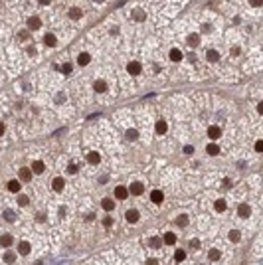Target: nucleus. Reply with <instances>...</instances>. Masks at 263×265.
I'll list each match as a JSON object with an SVG mask.
<instances>
[{"label":"nucleus","mask_w":263,"mask_h":265,"mask_svg":"<svg viewBox=\"0 0 263 265\" xmlns=\"http://www.w3.org/2000/svg\"><path fill=\"white\" fill-rule=\"evenodd\" d=\"M176 224H178V226H186L188 224V216L186 214H180L178 218H176Z\"/></svg>","instance_id":"obj_30"},{"label":"nucleus","mask_w":263,"mask_h":265,"mask_svg":"<svg viewBox=\"0 0 263 265\" xmlns=\"http://www.w3.org/2000/svg\"><path fill=\"white\" fill-rule=\"evenodd\" d=\"M4 261H6V263H14V261H16V255H14L12 251L4 253Z\"/></svg>","instance_id":"obj_32"},{"label":"nucleus","mask_w":263,"mask_h":265,"mask_svg":"<svg viewBox=\"0 0 263 265\" xmlns=\"http://www.w3.org/2000/svg\"><path fill=\"white\" fill-rule=\"evenodd\" d=\"M12 243H14V240H12V235H10V234H2V235H0V245H2V247H10Z\"/></svg>","instance_id":"obj_6"},{"label":"nucleus","mask_w":263,"mask_h":265,"mask_svg":"<svg viewBox=\"0 0 263 265\" xmlns=\"http://www.w3.org/2000/svg\"><path fill=\"white\" fill-rule=\"evenodd\" d=\"M44 170H46V164H44V162L38 160V162H34V164H32V172H36V174H42Z\"/></svg>","instance_id":"obj_11"},{"label":"nucleus","mask_w":263,"mask_h":265,"mask_svg":"<svg viewBox=\"0 0 263 265\" xmlns=\"http://www.w3.org/2000/svg\"><path fill=\"white\" fill-rule=\"evenodd\" d=\"M85 158H87L89 164H99L101 162V156H99V153H95V150H89V153L85 154Z\"/></svg>","instance_id":"obj_2"},{"label":"nucleus","mask_w":263,"mask_h":265,"mask_svg":"<svg viewBox=\"0 0 263 265\" xmlns=\"http://www.w3.org/2000/svg\"><path fill=\"white\" fill-rule=\"evenodd\" d=\"M150 200H152L154 204H162V200H164V194L160 192V190H152V192H150Z\"/></svg>","instance_id":"obj_7"},{"label":"nucleus","mask_w":263,"mask_h":265,"mask_svg":"<svg viewBox=\"0 0 263 265\" xmlns=\"http://www.w3.org/2000/svg\"><path fill=\"white\" fill-rule=\"evenodd\" d=\"M238 214H239V218H249V214H251V208L247 206V204H241V206L238 208Z\"/></svg>","instance_id":"obj_8"},{"label":"nucleus","mask_w":263,"mask_h":265,"mask_svg":"<svg viewBox=\"0 0 263 265\" xmlns=\"http://www.w3.org/2000/svg\"><path fill=\"white\" fill-rule=\"evenodd\" d=\"M93 87H95V91H97V93H103V91H107V83L99 79V81H95V85H93Z\"/></svg>","instance_id":"obj_19"},{"label":"nucleus","mask_w":263,"mask_h":265,"mask_svg":"<svg viewBox=\"0 0 263 265\" xmlns=\"http://www.w3.org/2000/svg\"><path fill=\"white\" fill-rule=\"evenodd\" d=\"M28 26H30L32 30H38V28H40V18L32 16V18H30V22H28Z\"/></svg>","instance_id":"obj_24"},{"label":"nucleus","mask_w":263,"mask_h":265,"mask_svg":"<svg viewBox=\"0 0 263 265\" xmlns=\"http://www.w3.org/2000/svg\"><path fill=\"white\" fill-rule=\"evenodd\" d=\"M34 265H42V261H38V263H34Z\"/></svg>","instance_id":"obj_49"},{"label":"nucleus","mask_w":263,"mask_h":265,"mask_svg":"<svg viewBox=\"0 0 263 265\" xmlns=\"http://www.w3.org/2000/svg\"><path fill=\"white\" fill-rule=\"evenodd\" d=\"M18 249H20V253H22V255H28V253H30V249H32V245H30L28 241H20Z\"/></svg>","instance_id":"obj_13"},{"label":"nucleus","mask_w":263,"mask_h":265,"mask_svg":"<svg viewBox=\"0 0 263 265\" xmlns=\"http://www.w3.org/2000/svg\"><path fill=\"white\" fill-rule=\"evenodd\" d=\"M8 190H10V192H18V190H20V182H18V180H10V182H8Z\"/></svg>","instance_id":"obj_25"},{"label":"nucleus","mask_w":263,"mask_h":265,"mask_svg":"<svg viewBox=\"0 0 263 265\" xmlns=\"http://www.w3.org/2000/svg\"><path fill=\"white\" fill-rule=\"evenodd\" d=\"M206 148H208V154H212V156L220 153V147H218V144H214V143H212V144H208Z\"/></svg>","instance_id":"obj_29"},{"label":"nucleus","mask_w":263,"mask_h":265,"mask_svg":"<svg viewBox=\"0 0 263 265\" xmlns=\"http://www.w3.org/2000/svg\"><path fill=\"white\" fill-rule=\"evenodd\" d=\"M67 172H69V174H75V172H77V166H75V164H69V166H67Z\"/></svg>","instance_id":"obj_40"},{"label":"nucleus","mask_w":263,"mask_h":265,"mask_svg":"<svg viewBox=\"0 0 263 265\" xmlns=\"http://www.w3.org/2000/svg\"><path fill=\"white\" fill-rule=\"evenodd\" d=\"M162 241H164V243H168V245H172V243L176 241V235L172 234V231H166L164 237H162Z\"/></svg>","instance_id":"obj_17"},{"label":"nucleus","mask_w":263,"mask_h":265,"mask_svg":"<svg viewBox=\"0 0 263 265\" xmlns=\"http://www.w3.org/2000/svg\"><path fill=\"white\" fill-rule=\"evenodd\" d=\"M255 150H257V153H261V150H263V143H261V140H257V143H255Z\"/></svg>","instance_id":"obj_42"},{"label":"nucleus","mask_w":263,"mask_h":265,"mask_svg":"<svg viewBox=\"0 0 263 265\" xmlns=\"http://www.w3.org/2000/svg\"><path fill=\"white\" fill-rule=\"evenodd\" d=\"M52 188H53L56 192L63 190V178H53V182H52Z\"/></svg>","instance_id":"obj_15"},{"label":"nucleus","mask_w":263,"mask_h":265,"mask_svg":"<svg viewBox=\"0 0 263 265\" xmlns=\"http://www.w3.org/2000/svg\"><path fill=\"white\" fill-rule=\"evenodd\" d=\"M18 174H20V180L28 182L30 178H32V170H30V168H20V172H18Z\"/></svg>","instance_id":"obj_12"},{"label":"nucleus","mask_w":263,"mask_h":265,"mask_svg":"<svg viewBox=\"0 0 263 265\" xmlns=\"http://www.w3.org/2000/svg\"><path fill=\"white\" fill-rule=\"evenodd\" d=\"M147 265H158V261H156V259H148Z\"/></svg>","instance_id":"obj_45"},{"label":"nucleus","mask_w":263,"mask_h":265,"mask_svg":"<svg viewBox=\"0 0 263 265\" xmlns=\"http://www.w3.org/2000/svg\"><path fill=\"white\" fill-rule=\"evenodd\" d=\"M4 220H6V222H14L16 220V214L12 212V210H6V212H4Z\"/></svg>","instance_id":"obj_31"},{"label":"nucleus","mask_w":263,"mask_h":265,"mask_svg":"<svg viewBox=\"0 0 263 265\" xmlns=\"http://www.w3.org/2000/svg\"><path fill=\"white\" fill-rule=\"evenodd\" d=\"M95 2H103V0H95Z\"/></svg>","instance_id":"obj_50"},{"label":"nucleus","mask_w":263,"mask_h":265,"mask_svg":"<svg viewBox=\"0 0 263 265\" xmlns=\"http://www.w3.org/2000/svg\"><path fill=\"white\" fill-rule=\"evenodd\" d=\"M208 137H210V139H220V137H222L220 127H210V129H208Z\"/></svg>","instance_id":"obj_10"},{"label":"nucleus","mask_w":263,"mask_h":265,"mask_svg":"<svg viewBox=\"0 0 263 265\" xmlns=\"http://www.w3.org/2000/svg\"><path fill=\"white\" fill-rule=\"evenodd\" d=\"M206 57H208V62H218V59H220V53H218L216 50H210Z\"/></svg>","instance_id":"obj_27"},{"label":"nucleus","mask_w":263,"mask_h":265,"mask_svg":"<svg viewBox=\"0 0 263 265\" xmlns=\"http://www.w3.org/2000/svg\"><path fill=\"white\" fill-rule=\"evenodd\" d=\"M40 4H50V0H38Z\"/></svg>","instance_id":"obj_47"},{"label":"nucleus","mask_w":263,"mask_h":265,"mask_svg":"<svg viewBox=\"0 0 263 265\" xmlns=\"http://www.w3.org/2000/svg\"><path fill=\"white\" fill-rule=\"evenodd\" d=\"M89 59H91V56H89V53H85V52H83V53H79V57H77V63H79V66H87V63H89Z\"/></svg>","instance_id":"obj_16"},{"label":"nucleus","mask_w":263,"mask_h":265,"mask_svg":"<svg viewBox=\"0 0 263 265\" xmlns=\"http://www.w3.org/2000/svg\"><path fill=\"white\" fill-rule=\"evenodd\" d=\"M170 59H172V62H180L182 59V52L180 50H172L170 52Z\"/></svg>","instance_id":"obj_28"},{"label":"nucleus","mask_w":263,"mask_h":265,"mask_svg":"<svg viewBox=\"0 0 263 265\" xmlns=\"http://www.w3.org/2000/svg\"><path fill=\"white\" fill-rule=\"evenodd\" d=\"M137 137H138V133L135 131V129H129V131H127V139L129 140H135Z\"/></svg>","instance_id":"obj_34"},{"label":"nucleus","mask_w":263,"mask_h":265,"mask_svg":"<svg viewBox=\"0 0 263 265\" xmlns=\"http://www.w3.org/2000/svg\"><path fill=\"white\" fill-rule=\"evenodd\" d=\"M190 245L194 247V249H198V247H200V240H192V241H190Z\"/></svg>","instance_id":"obj_41"},{"label":"nucleus","mask_w":263,"mask_h":265,"mask_svg":"<svg viewBox=\"0 0 263 265\" xmlns=\"http://www.w3.org/2000/svg\"><path fill=\"white\" fill-rule=\"evenodd\" d=\"M101 208L107 210V212H111V210L115 208V202H113L111 198H103V200H101Z\"/></svg>","instance_id":"obj_9"},{"label":"nucleus","mask_w":263,"mask_h":265,"mask_svg":"<svg viewBox=\"0 0 263 265\" xmlns=\"http://www.w3.org/2000/svg\"><path fill=\"white\" fill-rule=\"evenodd\" d=\"M125 218L129 224H135V222H138V218H141V214H138V210H127Z\"/></svg>","instance_id":"obj_1"},{"label":"nucleus","mask_w":263,"mask_h":265,"mask_svg":"<svg viewBox=\"0 0 263 265\" xmlns=\"http://www.w3.org/2000/svg\"><path fill=\"white\" fill-rule=\"evenodd\" d=\"M61 71L63 73H71V63H66V66L61 67Z\"/></svg>","instance_id":"obj_39"},{"label":"nucleus","mask_w":263,"mask_h":265,"mask_svg":"<svg viewBox=\"0 0 263 265\" xmlns=\"http://www.w3.org/2000/svg\"><path fill=\"white\" fill-rule=\"evenodd\" d=\"M28 202H30V200L26 198V196H20V198H18V204H20V206H28Z\"/></svg>","instance_id":"obj_37"},{"label":"nucleus","mask_w":263,"mask_h":265,"mask_svg":"<svg viewBox=\"0 0 263 265\" xmlns=\"http://www.w3.org/2000/svg\"><path fill=\"white\" fill-rule=\"evenodd\" d=\"M208 257H210V261H218L222 257V253H220V249H210L208 251Z\"/></svg>","instance_id":"obj_21"},{"label":"nucleus","mask_w":263,"mask_h":265,"mask_svg":"<svg viewBox=\"0 0 263 265\" xmlns=\"http://www.w3.org/2000/svg\"><path fill=\"white\" fill-rule=\"evenodd\" d=\"M103 226H107V228H109V226H113V218H111V216L103 218Z\"/></svg>","instance_id":"obj_38"},{"label":"nucleus","mask_w":263,"mask_h":265,"mask_svg":"<svg viewBox=\"0 0 263 265\" xmlns=\"http://www.w3.org/2000/svg\"><path fill=\"white\" fill-rule=\"evenodd\" d=\"M0 135H4V125L0 123Z\"/></svg>","instance_id":"obj_48"},{"label":"nucleus","mask_w":263,"mask_h":265,"mask_svg":"<svg viewBox=\"0 0 263 265\" xmlns=\"http://www.w3.org/2000/svg\"><path fill=\"white\" fill-rule=\"evenodd\" d=\"M257 113H259V115L263 113V103H259V105H257Z\"/></svg>","instance_id":"obj_46"},{"label":"nucleus","mask_w":263,"mask_h":265,"mask_svg":"<svg viewBox=\"0 0 263 265\" xmlns=\"http://www.w3.org/2000/svg\"><path fill=\"white\" fill-rule=\"evenodd\" d=\"M184 153H186V154H192V153H194V147H190V144L184 147Z\"/></svg>","instance_id":"obj_43"},{"label":"nucleus","mask_w":263,"mask_h":265,"mask_svg":"<svg viewBox=\"0 0 263 265\" xmlns=\"http://www.w3.org/2000/svg\"><path fill=\"white\" fill-rule=\"evenodd\" d=\"M239 237H241V234H239L238 230H232V231H229V240H232V241H239Z\"/></svg>","instance_id":"obj_33"},{"label":"nucleus","mask_w":263,"mask_h":265,"mask_svg":"<svg viewBox=\"0 0 263 265\" xmlns=\"http://www.w3.org/2000/svg\"><path fill=\"white\" fill-rule=\"evenodd\" d=\"M150 245L152 247H160L162 245V240H160V237H152V240H150Z\"/></svg>","instance_id":"obj_36"},{"label":"nucleus","mask_w":263,"mask_h":265,"mask_svg":"<svg viewBox=\"0 0 263 265\" xmlns=\"http://www.w3.org/2000/svg\"><path fill=\"white\" fill-rule=\"evenodd\" d=\"M249 2H251V6H261L263 0H249Z\"/></svg>","instance_id":"obj_44"},{"label":"nucleus","mask_w":263,"mask_h":265,"mask_svg":"<svg viewBox=\"0 0 263 265\" xmlns=\"http://www.w3.org/2000/svg\"><path fill=\"white\" fill-rule=\"evenodd\" d=\"M143 190H144V186L141 184V182H137V180L131 184V188H129V192H131L133 196H138V194H143Z\"/></svg>","instance_id":"obj_4"},{"label":"nucleus","mask_w":263,"mask_h":265,"mask_svg":"<svg viewBox=\"0 0 263 265\" xmlns=\"http://www.w3.org/2000/svg\"><path fill=\"white\" fill-rule=\"evenodd\" d=\"M174 259H176L178 263H182V261L186 259V251H184V249H176V251H174Z\"/></svg>","instance_id":"obj_20"},{"label":"nucleus","mask_w":263,"mask_h":265,"mask_svg":"<svg viewBox=\"0 0 263 265\" xmlns=\"http://www.w3.org/2000/svg\"><path fill=\"white\" fill-rule=\"evenodd\" d=\"M141 69L143 67H141V63H138V62H131L127 66V71L131 73V75H138V73H141Z\"/></svg>","instance_id":"obj_3"},{"label":"nucleus","mask_w":263,"mask_h":265,"mask_svg":"<svg viewBox=\"0 0 263 265\" xmlns=\"http://www.w3.org/2000/svg\"><path fill=\"white\" fill-rule=\"evenodd\" d=\"M166 129H168V125H166L164 121H158V123H156V133H158V135H164Z\"/></svg>","instance_id":"obj_23"},{"label":"nucleus","mask_w":263,"mask_h":265,"mask_svg":"<svg viewBox=\"0 0 263 265\" xmlns=\"http://www.w3.org/2000/svg\"><path fill=\"white\" fill-rule=\"evenodd\" d=\"M44 42H46V46H48V48H53V46L57 44V40H56V36H53V34H46Z\"/></svg>","instance_id":"obj_14"},{"label":"nucleus","mask_w":263,"mask_h":265,"mask_svg":"<svg viewBox=\"0 0 263 265\" xmlns=\"http://www.w3.org/2000/svg\"><path fill=\"white\" fill-rule=\"evenodd\" d=\"M214 208H216V212H224L225 210V200H216V204H214Z\"/></svg>","instance_id":"obj_26"},{"label":"nucleus","mask_w":263,"mask_h":265,"mask_svg":"<svg viewBox=\"0 0 263 265\" xmlns=\"http://www.w3.org/2000/svg\"><path fill=\"white\" fill-rule=\"evenodd\" d=\"M115 198L117 200H125V198H129V190L125 186H117L115 188Z\"/></svg>","instance_id":"obj_5"},{"label":"nucleus","mask_w":263,"mask_h":265,"mask_svg":"<svg viewBox=\"0 0 263 265\" xmlns=\"http://www.w3.org/2000/svg\"><path fill=\"white\" fill-rule=\"evenodd\" d=\"M69 18H71V20H79V18H81V10H79V8H71V10H69Z\"/></svg>","instance_id":"obj_22"},{"label":"nucleus","mask_w":263,"mask_h":265,"mask_svg":"<svg viewBox=\"0 0 263 265\" xmlns=\"http://www.w3.org/2000/svg\"><path fill=\"white\" fill-rule=\"evenodd\" d=\"M133 18L141 22V20H144V12H143V10H135V12H133Z\"/></svg>","instance_id":"obj_35"},{"label":"nucleus","mask_w":263,"mask_h":265,"mask_svg":"<svg viewBox=\"0 0 263 265\" xmlns=\"http://www.w3.org/2000/svg\"><path fill=\"white\" fill-rule=\"evenodd\" d=\"M188 44H190L192 48H196L198 44H200V36H198V34H190V36H188Z\"/></svg>","instance_id":"obj_18"}]
</instances>
